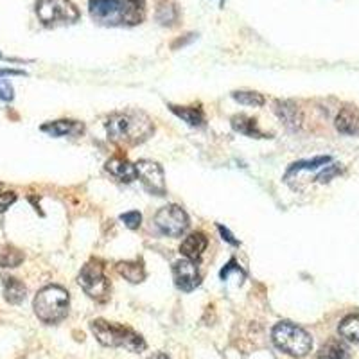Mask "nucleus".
I'll return each instance as SVG.
<instances>
[{"instance_id":"obj_1","label":"nucleus","mask_w":359,"mask_h":359,"mask_svg":"<svg viewBox=\"0 0 359 359\" xmlns=\"http://www.w3.org/2000/svg\"><path fill=\"white\" fill-rule=\"evenodd\" d=\"M153 131L151 118L139 110L117 111L107 121L108 139L121 146H139L151 137Z\"/></svg>"},{"instance_id":"obj_2","label":"nucleus","mask_w":359,"mask_h":359,"mask_svg":"<svg viewBox=\"0 0 359 359\" xmlns=\"http://www.w3.org/2000/svg\"><path fill=\"white\" fill-rule=\"evenodd\" d=\"M88 9L102 25H133L142 20L144 0H90Z\"/></svg>"},{"instance_id":"obj_3","label":"nucleus","mask_w":359,"mask_h":359,"mask_svg":"<svg viewBox=\"0 0 359 359\" xmlns=\"http://www.w3.org/2000/svg\"><path fill=\"white\" fill-rule=\"evenodd\" d=\"M90 329L97 338V341L104 347L126 348L130 352H142L146 348V341L139 332L126 325L107 322V320H94L90 323Z\"/></svg>"},{"instance_id":"obj_4","label":"nucleus","mask_w":359,"mask_h":359,"mask_svg":"<svg viewBox=\"0 0 359 359\" xmlns=\"http://www.w3.org/2000/svg\"><path fill=\"white\" fill-rule=\"evenodd\" d=\"M69 293L60 286H47L34 298V313L43 323L62 322L69 313Z\"/></svg>"},{"instance_id":"obj_5","label":"nucleus","mask_w":359,"mask_h":359,"mask_svg":"<svg viewBox=\"0 0 359 359\" xmlns=\"http://www.w3.org/2000/svg\"><path fill=\"white\" fill-rule=\"evenodd\" d=\"M273 343L282 352L293 355V358H304L313 348V339L309 332L293 322H280L273 327L271 332Z\"/></svg>"},{"instance_id":"obj_6","label":"nucleus","mask_w":359,"mask_h":359,"mask_svg":"<svg viewBox=\"0 0 359 359\" xmlns=\"http://www.w3.org/2000/svg\"><path fill=\"white\" fill-rule=\"evenodd\" d=\"M78 282L83 291L97 302H107L110 298V280L104 275V266L97 259H92L83 266Z\"/></svg>"},{"instance_id":"obj_7","label":"nucleus","mask_w":359,"mask_h":359,"mask_svg":"<svg viewBox=\"0 0 359 359\" xmlns=\"http://www.w3.org/2000/svg\"><path fill=\"white\" fill-rule=\"evenodd\" d=\"M36 15L45 25H67L79 20L78 8L70 0H38Z\"/></svg>"},{"instance_id":"obj_8","label":"nucleus","mask_w":359,"mask_h":359,"mask_svg":"<svg viewBox=\"0 0 359 359\" xmlns=\"http://www.w3.org/2000/svg\"><path fill=\"white\" fill-rule=\"evenodd\" d=\"M155 226L169 237H180L189 229V216L178 205H168L155 214Z\"/></svg>"},{"instance_id":"obj_9","label":"nucleus","mask_w":359,"mask_h":359,"mask_svg":"<svg viewBox=\"0 0 359 359\" xmlns=\"http://www.w3.org/2000/svg\"><path fill=\"white\" fill-rule=\"evenodd\" d=\"M135 168H137V178L142 182L146 191L155 196L165 194V180H163V171L158 163L151 162V160H140L135 163Z\"/></svg>"},{"instance_id":"obj_10","label":"nucleus","mask_w":359,"mask_h":359,"mask_svg":"<svg viewBox=\"0 0 359 359\" xmlns=\"http://www.w3.org/2000/svg\"><path fill=\"white\" fill-rule=\"evenodd\" d=\"M172 277H175L176 287L185 291V293H191V291H194L201 284L200 271H198L196 264L189 261V259L172 264Z\"/></svg>"},{"instance_id":"obj_11","label":"nucleus","mask_w":359,"mask_h":359,"mask_svg":"<svg viewBox=\"0 0 359 359\" xmlns=\"http://www.w3.org/2000/svg\"><path fill=\"white\" fill-rule=\"evenodd\" d=\"M104 168H107V171L114 178H117L123 184H131V182L137 180V168H135V163L123 158V156H114V158H110Z\"/></svg>"},{"instance_id":"obj_12","label":"nucleus","mask_w":359,"mask_h":359,"mask_svg":"<svg viewBox=\"0 0 359 359\" xmlns=\"http://www.w3.org/2000/svg\"><path fill=\"white\" fill-rule=\"evenodd\" d=\"M207 246H208L207 236L201 232H194L191 233V236L185 237L182 246H180V252H182V255H184L185 259L194 262V261H200L203 252L207 250Z\"/></svg>"},{"instance_id":"obj_13","label":"nucleus","mask_w":359,"mask_h":359,"mask_svg":"<svg viewBox=\"0 0 359 359\" xmlns=\"http://www.w3.org/2000/svg\"><path fill=\"white\" fill-rule=\"evenodd\" d=\"M336 130L343 135H359V108L343 107L336 115Z\"/></svg>"},{"instance_id":"obj_14","label":"nucleus","mask_w":359,"mask_h":359,"mask_svg":"<svg viewBox=\"0 0 359 359\" xmlns=\"http://www.w3.org/2000/svg\"><path fill=\"white\" fill-rule=\"evenodd\" d=\"M275 114L278 115L282 123L286 124L290 130H298L302 126V115H300V110L294 107L291 101H275L273 104Z\"/></svg>"},{"instance_id":"obj_15","label":"nucleus","mask_w":359,"mask_h":359,"mask_svg":"<svg viewBox=\"0 0 359 359\" xmlns=\"http://www.w3.org/2000/svg\"><path fill=\"white\" fill-rule=\"evenodd\" d=\"M40 130L50 137H70V135L83 133L85 128L78 121H54V123L43 124Z\"/></svg>"},{"instance_id":"obj_16","label":"nucleus","mask_w":359,"mask_h":359,"mask_svg":"<svg viewBox=\"0 0 359 359\" xmlns=\"http://www.w3.org/2000/svg\"><path fill=\"white\" fill-rule=\"evenodd\" d=\"M230 123H232L233 130L246 135V137H250V139H269V135H266L264 131L259 128L255 118L246 117V115H233Z\"/></svg>"},{"instance_id":"obj_17","label":"nucleus","mask_w":359,"mask_h":359,"mask_svg":"<svg viewBox=\"0 0 359 359\" xmlns=\"http://www.w3.org/2000/svg\"><path fill=\"white\" fill-rule=\"evenodd\" d=\"M2 293H4V298L13 306H18L25 300L27 297V287L24 286V282L18 280L15 277H6L2 280Z\"/></svg>"},{"instance_id":"obj_18","label":"nucleus","mask_w":359,"mask_h":359,"mask_svg":"<svg viewBox=\"0 0 359 359\" xmlns=\"http://www.w3.org/2000/svg\"><path fill=\"white\" fill-rule=\"evenodd\" d=\"M115 268H117V273L126 278L128 282H131V284H139V282H142L146 278V269H144L142 261L117 262Z\"/></svg>"},{"instance_id":"obj_19","label":"nucleus","mask_w":359,"mask_h":359,"mask_svg":"<svg viewBox=\"0 0 359 359\" xmlns=\"http://www.w3.org/2000/svg\"><path fill=\"white\" fill-rule=\"evenodd\" d=\"M171 111L178 115L182 121L189 124V126L200 128L205 124V111L201 107H176V104H169Z\"/></svg>"},{"instance_id":"obj_20","label":"nucleus","mask_w":359,"mask_h":359,"mask_svg":"<svg viewBox=\"0 0 359 359\" xmlns=\"http://www.w3.org/2000/svg\"><path fill=\"white\" fill-rule=\"evenodd\" d=\"M25 255L17 246L4 245L0 246V268H18L24 262Z\"/></svg>"},{"instance_id":"obj_21","label":"nucleus","mask_w":359,"mask_h":359,"mask_svg":"<svg viewBox=\"0 0 359 359\" xmlns=\"http://www.w3.org/2000/svg\"><path fill=\"white\" fill-rule=\"evenodd\" d=\"M338 332L347 341L359 343V314H351L347 318H343L339 322Z\"/></svg>"},{"instance_id":"obj_22","label":"nucleus","mask_w":359,"mask_h":359,"mask_svg":"<svg viewBox=\"0 0 359 359\" xmlns=\"http://www.w3.org/2000/svg\"><path fill=\"white\" fill-rule=\"evenodd\" d=\"M318 359H351V354H348V348L343 343L332 339V341H327L320 348Z\"/></svg>"},{"instance_id":"obj_23","label":"nucleus","mask_w":359,"mask_h":359,"mask_svg":"<svg viewBox=\"0 0 359 359\" xmlns=\"http://www.w3.org/2000/svg\"><path fill=\"white\" fill-rule=\"evenodd\" d=\"M156 22L160 25H172L176 20H178V9L172 2L169 0H162L156 8Z\"/></svg>"},{"instance_id":"obj_24","label":"nucleus","mask_w":359,"mask_h":359,"mask_svg":"<svg viewBox=\"0 0 359 359\" xmlns=\"http://www.w3.org/2000/svg\"><path fill=\"white\" fill-rule=\"evenodd\" d=\"M232 97L236 99L239 104H245V107H262L266 102L262 94H257V92H246V90L232 92Z\"/></svg>"},{"instance_id":"obj_25","label":"nucleus","mask_w":359,"mask_h":359,"mask_svg":"<svg viewBox=\"0 0 359 359\" xmlns=\"http://www.w3.org/2000/svg\"><path fill=\"white\" fill-rule=\"evenodd\" d=\"M329 162H331L329 156H318V158H313V160H304V162L293 163V165L290 168V171H287V175H291V172H298V171H311V169H316L320 168V165H325V163Z\"/></svg>"},{"instance_id":"obj_26","label":"nucleus","mask_w":359,"mask_h":359,"mask_svg":"<svg viewBox=\"0 0 359 359\" xmlns=\"http://www.w3.org/2000/svg\"><path fill=\"white\" fill-rule=\"evenodd\" d=\"M232 273H236V275H237V277L241 278V280H243V278H245V277H246V273H245V271H243V269H241V268H239V266H237V262H236V261H233V259H232V261H230V262H229V264L224 266V268H223V269H221V273H219V277H221V278H223V280H226V278H229V277H230V275H232Z\"/></svg>"},{"instance_id":"obj_27","label":"nucleus","mask_w":359,"mask_h":359,"mask_svg":"<svg viewBox=\"0 0 359 359\" xmlns=\"http://www.w3.org/2000/svg\"><path fill=\"white\" fill-rule=\"evenodd\" d=\"M121 219L124 221V224H126L128 229L137 230L140 226V221H142V216H140V212H137V210H130V212L123 214V216H121Z\"/></svg>"},{"instance_id":"obj_28","label":"nucleus","mask_w":359,"mask_h":359,"mask_svg":"<svg viewBox=\"0 0 359 359\" xmlns=\"http://www.w3.org/2000/svg\"><path fill=\"white\" fill-rule=\"evenodd\" d=\"M13 97H15V90H13L11 83L8 81V79L0 78V99L6 102L13 101Z\"/></svg>"},{"instance_id":"obj_29","label":"nucleus","mask_w":359,"mask_h":359,"mask_svg":"<svg viewBox=\"0 0 359 359\" xmlns=\"http://www.w3.org/2000/svg\"><path fill=\"white\" fill-rule=\"evenodd\" d=\"M15 201H17V194L15 192H0V214L6 212Z\"/></svg>"},{"instance_id":"obj_30","label":"nucleus","mask_w":359,"mask_h":359,"mask_svg":"<svg viewBox=\"0 0 359 359\" xmlns=\"http://www.w3.org/2000/svg\"><path fill=\"white\" fill-rule=\"evenodd\" d=\"M217 230H219L221 237H223V241H226V243H229V245H232V246H239V245H241V243L237 241L236 237H233V233L230 232L229 229H224L223 224H217Z\"/></svg>"},{"instance_id":"obj_31","label":"nucleus","mask_w":359,"mask_h":359,"mask_svg":"<svg viewBox=\"0 0 359 359\" xmlns=\"http://www.w3.org/2000/svg\"><path fill=\"white\" fill-rule=\"evenodd\" d=\"M338 172H339L338 168H336V165H331V168L327 169V171H323L322 175H320L316 180H318V182H329V178L336 176V175H338Z\"/></svg>"},{"instance_id":"obj_32","label":"nucleus","mask_w":359,"mask_h":359,"mask_svg":"<svg viewBox=\"0 0 359 359\" xmlns=\"http://www.w3.org/2000/svg\"><path fill=\"white\" fill-rule=\"evenodd\" d=\"M6 76H24V72L15 69H0V78H6Z\"/></svg>"},{"instance_id":"obj_33","label":"nucleus","mask_w":359,"mask_h":359,"mask_svg":"<svg viewBox=\"0 0 359 359\" xmlns=\"http://www.w3.org/2000/svg\"><path fill=\"white\" fill-rule=\"evenodd\" d=\"M149 359H169V358L165 354H155L153 358H149Z\"/></svg>"},{"instance_id":"obj_34","label":"nucleus","mask_w":359,"mask_h":359,"mask_svg":"<svg viewBox=\"0 0 359 359\" xmlns=\"http://www.w3.org/2000/svg\"><path fill=\"white\" fill-rule=\"evenodd\" d=\"M0 60H8V57H6V56H4V54L0 53Z\"/></svg>"},{"instance_id":"obj_35","label":"nucleus","mask_w":359,"mask_h":359,"mask_svg":"<svg viewBox=\"0 0 359 359\" xmlns=\"http://www.w3.org/2000/svg\"><path fill=\"white\" fill-rule=\"evenodd\" d=\"M0 185H2V184H0Z\"/></svg>"}]
</instances>
